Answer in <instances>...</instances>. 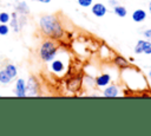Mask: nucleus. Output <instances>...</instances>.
<instances>
[{"mask_svg":"<svg viewBox=\"0 0 151 136\" xmlns=\"http://www.w3.org/2000/svg\"><path fill=\"white\" fill-rule=\"evenodd\" d=\"M39 26L42 31V33L47 37H51L53 39H58L63 35V28L60 25L59 19L55 15H44L39 20Z\"/></svg>","mask_w":151,"mask_h":136,"instance_id":"1","label":"nucleus"},{"mask_svg":"<svg viewBox=\"0 0 151 136\" xmlns=\"http://www.w3.org/2000/svg\"><path fill=\"white\" fill-rule=\"evenodd\" d=\"M57 53H58V46L52 40L44 41L39 48V56L41 60H44L45 63H51L55 58Z\"/></svg>","mask_w":151,"mask_h":136,"instance_id":"2","label":"nucleus"},{"mask_svg":"<svg viewBox=\"0 0 151 136\" xmlns=\"http://www.w3.org/2000/svg\"><path fill=\"white\" fill-rule=\"evenodd\" d=\"M38 90H39V84L37 82V79L34 77H29L26 83V96H28V97L37 96Z\"/></svg>","mask_w":151,"mask_h":136,"instance_id":"3","label":"nucleus"},{"mask_svg":"<svg viewBox=\"0 0 151 136\" xmlns=\"http://www.w3.org/2000/svg\"><path fill=\"white\" fill-rule=\"evenodd\" d=\"M91 12H92V14H93L94 17L101 18V17H104V15L106 14L107 8H106V6H105L104 4L97 2V4H92V6H91Z\"/></svg>","mask_w":151,"mask_h":136,"instance_id":"4","label":"nucleus"},{"mask_svg":"<svg viewBox=\"0 0 151 136\" xmlns=\"http://www.w3.org/2000/svg\"><path fill=\"white\" fill-rule=\"evenodd\" d=\"M14 93L17 97H26V82L22 78L17 79Z\"/></svg>","mask_w":151,"mask_h":136,"instance_id":"5","label":"nucleus"},{"mask_svg":"<svg viewBox=\"0 0 151 136\" xmlns=\"http://www.w3.org/2000/svg\"><path fill=\"white\" fill-rule=\"evenodd\" d=\"M50 69H51V71L52 72H54V73H63L64 72V70H65V65H64V63H63V60L61 59H53L52 61H51V66H50Z\"/></svg>","mask_w":151,"mask_h":136,"instance_id":"6","label":"nucleus"},{"mask_svg":"<svg viewBox=\"0 0 151 136\" xmlns=\"http://www.w3.org/2000/svg\"><path fill=\"white\" fill-rule=\"evenodd\" d=\"M151 46V41L147 40V39H140L137 41L136 46H134V53L137 54H140V53H144V51Z\"/></svg>","mask_w":151,"mask_h":136,"instance_id":"7","label":"nucleus"},{"mask_svg":"<svg viewBox=\"0 0 151 136\" xmlns=\"http://www.w3.org/2000/svg\"><path fill=\"white\" fill-rule=\"evenodd\" d=\"M103 95L107 98H114L119 95V89L116 85H106V89L104 90Z\"/></svg>","mask_w":151,"mask_h":136,"instance_id":"8","label":"nucleus"},{"mask_svg":"<svg viewBox=\"0 0 151 136\" xmlns=\"http://www.w3.org/2000/svg\"><path fill=\"white\" fill-rule=\"evenodd\" d=\"M145 19H146V12L144 9L138 8L136 11H133V13H132V20L134 22H142Z\"/></svg>","mask_w":151,"mask_h":136,"instance_id":"9","label":"nucleus"},{"mask_svg":"<svg viewBox=\"0 0 151 136\" xmlns=\"http://www.w3.org/2000/svg\"><path fill=\"white\" fill-rule=\"evenodd\" d=\"M94 82H96V84H97L98 86H106V85H109V83L111 82V76H110L109 73H103V75L98 76Z\"/></svg>","mask_w":151,"mask_h":136,"instance_id":"10","label":"nucleus"},{"mask_svg":"<svg viewBox=\"0 0 151 136\" xmlns=\"http://www.w3.org/2000/svg\"><path fill=\"white\" fill-rule=\"evenodd\" d=\"M113 61H114V64H116L119 69H126V67H129V61H127V59L124 58L123 56H116L114 59H113Z\"/></svg>","mask_w":151,"mask_h":136,"instance_id":"11","label":"nucleus"},{"mask_svg":"<svg viewBox=\"0 0 151 136\" xmlns=\"http://www.w3.org/2000/svg\"><path fill=\"white\" fill-rule=\"evenodd\" d=\"M113 13H114L117 17H119V18H124V17H126V14H127V9H126V7H124V6H122V5H116V6L113 7Z\"/></svg>","mask_w":151,"mask_h":136,"instance_id":"12","label":"nucleus"},{"mask_svg":"<svg viewBox=\"0 0 151 136\" xmlns=\"http://www.w3.org/2000/svg\"><path fill=\"white\" fill-rule=\"evenodd\" d=\"M5 71L8 73V76L12 79L17 78V76H18V69H17V66L14 64H7L6 67H5Z\"/></svg>","mask_w":151,"mask_h":136,"instance_id":"13","label":"nucleus"},{"mask_svg":"<svg viewBox=\"0 0 151 136\" xmlns=\"http://www.w3.org/2000/svg\"><path fill=\"white\" fill-rule=\"evenodd\" d=\"M12 80H13V79H12V78L8 76V73L5 71V69L0 71V83H1V84L7 85V84H9Z\"/></svg>","mask_w":151,"mask_h":136,"instance_id":"14","label":"nucleus"},{"mask_svg":"<svg viewBox=\"0 0 151 136\" xmlns=\"http://www.w3.org/2000/svg\"><path fill=\"white\" fill-rule=\"evenodd\" d=\"M18 18H17V13H13L12 14V22H11V26H12V28L15 31V32H19V30H20V26H18Z\"/></svg>","mask_w":151,"mask_h":136,"instance_id":"15","label":"nucleus"},{"mask_svg":"<svg viewBox=\"0 0 151 136\" xmlns=\"http://www.w3.org/2000/svg\"><path fill=\"white\" fill-rule=\"evenodd\" d=\"M11 21V15L7 12H1L0 13V24H7Z\"/></svg>","mask_w":151,"mask_h":136,"instance_id":"16","label":"nucleus"},{"mask_svg":"<svg viewBox=\"0 0 151 136\" xmlns=\"http://www.w3.org/2000/svg\"><path fill=\"white\" fill-rule=\"evenodd\" d=\"M9 33V26L7 24H0V35H7Z\"/></svg>","mask_w":151,"mask_h":136,"instance_id":"17","label":"nucleus"},{"mask_svg":"<svg viewBox=\"0 0 151 136\" xmlns=\"http://www.w3.org/2000/svg\"><path fill=\"white\" fill-rule=\"evenodd\" d=\"M92 4H93V0H78V5L80 7H84V8L91 7Z\"/></svg>","mask_w":151,"mask_h":136,"instance_id":"18","label":"nucleus"},{"mask_svg":"<svg viewBox=\"0 0 151 136\" xmlns=\"http://www.w3.org/2000/svg\"><path fill=\"white\" fill-rule=\"evenodd\" d=\"M18 9H20V12L21 13H25V14H27L28 13V7H27V5H26V2H20L19 4V6H18Z\"/></svg>","mask_w":151,"mask_h":136,"instance_id":"19","label":"nucleus"},{"mask_svg":"<svg viewBox=\"0 0 151 136\" xmlns=\"http://www.w3.org/2000/svg\"><path fill=\"white\" fill-rule=\"evenodd\" d=\"M143 35H144V38H145V39H147V40H151V28H147V30H145V31L143 32Z\"/></svg>","mask_w":151,"mask_h":136,"instance_id":"20","label":"nucleus"},{"mask_svg":"<svg viewBox=\"0 0 151 136\" xmlns=\"http://www.w3.org/2000/svg\"><path fill=\"white\" fill-rule=\"evenodd\" d=\"M119 2H118V0H109V5L111 6V7H114L116 5H118Z\"/></svg>","mask_w":151,"mask_h":136,"instance_id":"21","label":"nucleus"},{"mask_svg":"<svg viewBox=\"0 0 151 136\" xmlns=\"http://www.w3.org/2000/svg\"><path fill=\"white\" fill-rule=\"evenodd\" d=\"M38 1H40V2H42V4H48V2H51V0H38Z\"/></svg>","mask_w":151,"mask_h":136,"instance_id":"22","label":"nucleus"},{"mask_svg":"<svg viewBox=\"0 0 151 136\" xmlns=\"http://www.w3.org/2000/svg\"><path fill=\"white\" fill-rule=\"evenodd\" d=\"M149 12L151 13V1H150V4H149Z\"/></svg>","mask_w":151,"mask_h":136,"instance_id":"23","label":"nucleus"},{"mask_svg":"<svg viewBox=\"0 0 151 136\" xmlns=\"http://www.w3.org/2000/svg\"><path fill=\"white\" fill-rule=\"evenodd\" d=\"M147 75H149V78H150V79H151V70H150V71H149V73H147Z\"/></svg>","mask_w":151,"mask_h":136,"instance_id":"24","label":"nucleus"},{"mask_svg":"<svg viewBox=\"0 0 151 136\" xmlns=\"http://www.w3.org/2000/svg\"><path fill=\"white\" fill-rule=\"evenodd\" d=\"M32 1H38V0H32Z\"/></svg>","mask_w":151,"mask_h":136,"instance_id":"25","label":"nucleus"},{"mask_svg":"<svg viewBox=\"0 0 151 136\" xmlns=\"http://www.w3.org/2000/svg\"><path fill=\"white\" fill-rule=\"evenodd\" d=\"M0 97H1V96H0Z\"/></svg>","mask_w":151,"mask_h":136,"instance_id":"26","label":"nucleus"}]
</instances>
